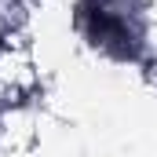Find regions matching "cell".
I'll list each match as a JSON object with an SVG mask.
<instances>
[{
  "label": "cell",
  "instance_id": "obj_1",
  "mask_svg": "<svg viewBox=\"0 0 157 157\" xmlns=\"http://www.w3.org/2000/svg\"><path fill=\"white\" fill-rule=\"evenodd\" d=\"M77 29L95 51L113 59H139L146 18L139 0H77Z\"/></svg>",
  "mask_w": 157,
  "mask_h": 157
},
{
  "label": "cell",
  "instance_id": "obj_2",
  "mask_svg": "<svg viewBox=\"0 0 157 157\" xmlns=\"http://www.w3.org/2000/svg\"><path fill=\"white\" fill-rule=\"evenodd\" d=\"M0 48H4V40H0Z\"/></svg>",
  "mask_w": 157,
  "mask_h": 157
}]
</instances>
